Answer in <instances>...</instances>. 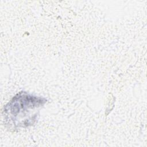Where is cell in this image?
I'll list each match as a JSON object with an SVG mask.
<instances>
[{
	"label": "cell",
	"instance_id": "1",
	"mask_svg": "<svg viewBox=\"0 0 147 147\" xmlns=\"http://www.w3.org/2000/svg\"><path fill=\"white\" fill-rule=\"evenodd\" d=\"M46 102L44 98L25 91L20 92L5 106L6 119L15 127H25L32 125L36 119L37 114L32 112L44 106Z\"/></svg>",
	"mask_w": 147,
	"mask_h": 147
}]
</instances>
